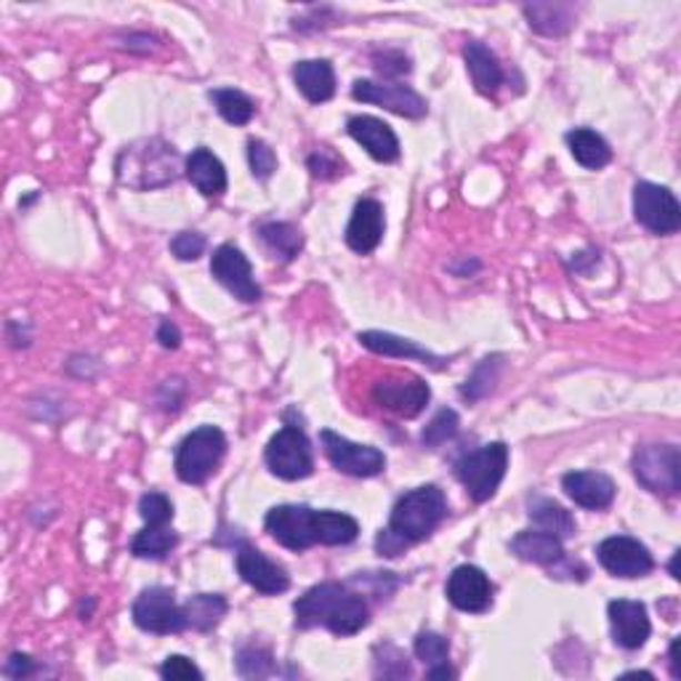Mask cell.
Returning a JSON list of instances; mask_svg holds the SVG:
<instances>
[{"mask_svg": "<svg viewBox=\"0 0 681 681\" xmlns=\"http://www.w3.org/2000/svg\"><path fill=\"white\" fill-rule=\"evenodd\" d=\"M373 67L383 78H402L410 72V59L397 49H383L373 53Z\"/></svg>", "mask_w": 681, "mask_h": 681, "instance_id": "40", "label": "cell"}, {"mask_svg": "<svg viewBox=\"0 0 681 681\" xmlns=\"http://www.w3.org/2000/svg\"><path fill=\"white\" fill-rule=\"evenodd\" d=\"M458 429H461V418H458L455 410L442 408L440 413L431 418L429 427L421 431V442L427 444V448L434 450L448 440H453V437L458 434Z\"/></svg>", "mask_w": 681, "mask_h": 681, "instance_id": "36", "label": "cell"}, {"mask_svg": "<svg viewBox=\"0 0 681 681\" xmlns=\"http://www.w3.org/2000/svg\"><path fill=\"white\" fill-rule=\"evenodd\" d=\"M564 139H568L572 158L583 168H589V171H599V168H604L612 160L610 144L597 131H591V128H572Z\"/></svg>", "mask_w": 681, "mask_h": 681, "instance_id": "30", "label": "cell"}, {"mask_svg": "<svg viewBox=\"0 0 681 681\" xmlns=\"http://www.w3.org/2000/svg\"><path fill=\"white\" fill-rule=\"evenodd\" d=\"M211 274L219 286H224L234 299L242 303H259L261 286L253 278V267L248 256L234 246H219L211 256Z\"/></svg>", "mask_w": 681, "mask_h": 681, "instance_id": "13", "label": "cell"}, {"mask_svg": "<svg viewBox=\"0 0 681 681\" xmlns=\"http://www.w3.org/2000/svg\"><path fill=\"white\" fill-rule=\"evenodd\" d=\"M158 341L163 349H179L181 347V330L177 322L163 320L158 328Z\"/></svg>", "mask_w": 681, "mask_h": 681, "instance_id": "46", "label": "cell"}, {"mask_svg": "<svg viewBox=\"0 0 681 681\" xmlns=\"http://www.w3.org/2000/svg\"><path fill=\"white\" fill-rule=\"evenodd\" d=\"M501 368H503V357L492 354L484 357V360L477 365L471 379L461 387V397L469 402H480L482 397H488L492 389H495L498 379H501Z\"/></svg>", "mask_w": 681, "mask_h": 681, "instance_id": "34", "label": "cell"}, {"mask_svg": "<svg viewBox=\"0 0 681 681\" xmlns=\"http://www.w3.org/2000/svg\"><path fill=\"white\" fill-rule=\"evenodd\" d=\"M118 181L128 190L150 192L173 184L181 177V154L168 141L152 137L123 147L114 163Z\"/></svg>", "mask_w": 681, "mask_h": 681, "instance_id": "2", "label": "cell"}, {"mask_svg": "<svg viewBox=\"0 0 681 681\" xmlns=\"http://www.w3.org/2000/svg\"><path fill=\"white\" fill-rule=\"evenodd\" d=\"M139 517L144 519L147 524H152V528L171 524V519H173L171 498L163 495V492H144L139 501Z\"/></svg>", "mask_w": 681, "mask_h": 681, "instance_id": "38", "label": "cell"}, {"mask_svg": "<svg viewBox=\"0 0 681 681\" xmlns=\"http://www.w3.org/2000/svg\"><path fill=\"white\" fill-rule=\"evenodd\" d=\"M413 652H415V658L421 660V663L429 665V669H431V665L450 663V642L442 637V633L421 631L415 637Z\"/></svg>", "mask_w": 681, "mask_h": 681, "instance_id": "37", "label": "cell"}, {"mask_svg": "<svg viewBox=\"0 0 681 681\" xmlns=\"http://www.w3.org/2000/svg\"><path fill=\"white\" fill-rule=\"evenodd\" d=\"M458 671L450 669V663H442V665H431V669H427V679H455Z\"/></svg>", "mask_w": 681, "mask_h": 681, "instance_id": "47", "label": "cell"}, {"mask_svg": "<svg viewBox=\"0 0 681 681\" xmlns=\"http://www.w3.org/2000/svg\"><path fill=\"white\" fill-rule=\"evenodd\" d=\"M509 469V448L505 442H490L474 453L463 455L455 463V477L474 503H488L501 488Z\"/></svg>", "mask_w": 681, "mask_h": 681, "instance_id": "5", "label": "cell"}, {"mask_svg": "<svg viewBox=\"0 0 681 681\" xmlns=\"http://www.w3.org/2000/svg\"><path fill=\"white\" fill-rule=\"evenodd\" d=\"M511 554L522 559V562L549 568V564L562 562L564 545L562 538L551 535V532L545 530H522L517 532L514 541H511Z\"/></svg>", "mask_w": 681, "mask_h": 681, "instance_id": "26", "label": "cell"}, {"mask_svg": "<svg viewBox=\"0 0 681 681\" xmlns=\"http://www.w3.org/2000/svg\"><path fill=\"white\" fill-rule=\"evenodd\" d=\"M248 163H251L253 177L259 181H267L278 171V154L272 147L261 139H248Z\"/></svg>", "mask_w": 681, "mask_h": 681, "instance_id": "39", "label": "cell"}, {"mask_svg": "<svg viewBox=\"0 0 681 681\" xmlns=\"http://www.w3.org/2000/svg\"><path fill=\"white\" fill-rule=\"evenodd\" d=\"M264 461L274 477L286 482L307 480L314 471L312 442L299 427H286L272 437L264 450Z\"/></svg>", "mask_w": 681, "mask_h": 681, "instance_id": "8", "label": "cell"}, {"mask_svg": "<svg viewBox=\"0 0 681 681\" xmlns=\"http://www.w3.org/2000/svg\"><path fill=\"white\" fill-rule=\"evenodd\" d=\"M227 453V437L219 427H200L190 431L177 448L173 469L184 484H206L219 469Z\"/></svg>", "mask_w": 681, "mask_h": 681, "instance_id": "4", "label": "cell"}, {"mask_svg": "<svg viewBox=\"0 0 681 681\" xmlns=\"http://www.w3.org/2000/svg\"><path fill=\"white\" fill-rule=\"evenodd\" d=\"M429 400V383L423 379H415V375H408V379H404V375H387V379L373 383V402L400 418L421 415Z\"/></svg>", "mask_w": 681, "mask_h": 681, "instance_id": "15", "label": "cell"}, {"mask_svg": "<svg viewBox=\"0 0 681 681\" xmlns=\"http://www.w3.org/2000/svg\"><path fill=\"white\" fill-rule=\"evenodd\" d=\"M357 341L362 343V347L368 349V352L381 354V357H397V360H418L423 362V365L442 370L448 365V360L444 357H437L434 352H429V349L418 347L415 341L402 339V336L397 333H387V330H365V333L357 336Z\"/></svg>", "mask_w": 681, "mask_h": 681, "instance_id": "22", "label": "cell"}, {"mask_svg": "<svg viewBox=\"0 0 681 681\" xmlns=\"http://www.w3.org/2000/svg\"><path fill=\"white\" fill-rule=\"evenodd\" d=\"M160 677L166 681H192L202 679V671L184 655H168L166 663L160 665Z\"/></svg>", "mask_w": 681, "mask_h": 681, "instance_id": "42", "label": "cell"}, {"mask_svg": "<svg viewBox=\"0 0 681 681\" xmlns=\"http://www.w3.org/2000/svg\"><path fill=\"white\" fill-rule=\"evenodd\" d=\"M3 673H6V677H9V679L22 681V679L32 677V673H36V660H32L30 655H24V652H13V655H11L9 660H6Z\"/></svg>", "mask_w": 681, "mask_h": 681, "instance_id": "44", "label": "cell"}, {"mask_svg": "<svg viewBox=\"0 0 681 681\" xmlns=\"http://www.w3.org/2000/svg\"><path fill=\"white\" fill-rule=\"evenodd\" d=\"M307 166H309V171H312V177L314 179H322V181H330V179H336V177H341V168H343V163L339 158H336L333 152L330 150H326V147H322V150H317V152H312L307 158Z\"/></svg>", "mask_w": 681, "mask_h": 681, "instance_id": "41", "label": "cell"}, {"mask_svg": "<svg viewBox=\"0 0 681 681\" xmlns=\"http://www.w3.org/2000/svg\"><path fill=\"white\" fill-rule=\"evenodd\" d=\"M181 612H184L187 629L208 633L227 618L229 604L221 593H198V597H192L190 602L181 604Z\"/></svg>", "mask_w": 681, "mask_h": 681, "instance_id": "28", "label": "cell"}, {"mask_svg": "<svg viewBox=\"0 0 681 681\" xmlns=\"http://www.w3.org/2000/svg\"><path fill=\"white\" fill-rule=\"evenodd\" d=\"M404 549H408V545H404L391 530H381L379 538H375V551H379L381 557L394 559V557L404 554Z\"/></svg>", "mask_w": 681, "mask_h": 681, "instance_id": "45", "label": "cell"}, {"mask_svg": "<svg viewBox=\"0 0 681 681\" xmlns=\"http://www.w3.org/2000/svg\"><path fill=\"white\" fill-rule=\"evenodd\" d=\"M463 59H467V70L474 89L482 97H495L498 89L503 86V67L498 62L495 51H490L480 40H471L467 49H463Z\"/></svg>", "mask_w": 681, "mask_h": 681, "instance_id": "24", "label": "cell"}, {"mask_svg": "<svg viewBox=\"0 0 681 681\" xmlns=\"http://www.w3.org/2000/svg\"><path fill=\"white\" fill-rule=\"evenodd\" d=\"M633 216L647 232L669 238L681 229V206L669 187L639 181L633 187Z\"/></svg>", "mask_w": 681, "mask_h": 681, "instance_id": "9", "label": "cell"}, {"mask_svg": "<svg viewBox=\"0 0 681 681\" xmlns=\"http://www.w3.org/2000/svg\"><path fill=\"white\" fill-rule=\"evenodd\" d=\"M347 131L349 137H352L370 158L379 160V163H394V160H400V139L391 131V126L373 118V114H354V118H349Z\"/></svg>", "mask_w": 681, "mask_h": 681, "instance_id": "20", "label": "cell"}, {"mask_svg": "<svg viewBox=\"0 0 681 681\" xmlns=\"http://www.w3.org/2000/svg\"><path fill=\"white\" fill-rule=\"evenodd\" d=\"M211 101L221 118L232 126H248L256 114V101L238 89H216L211 91Z\"/></svg>", "mask_w": 681, "mask_h": 681, "instance_id": "33", "label": "cell"}, {"mask_svg": "<svg viewBox=\"0 0 681 681\" xmlns=\"http://www.w3.org/2000/svg\"><path fill=\"white\" fill-rule=\"evenodd\" d=\"M259 238L267 251L272 253V259L286 261V264L293 261L303 248L301 229L291 221H267V224L259 227Z\"/></svg>", "mask_w": 681, "mask_h": 681, "instance_id": "29", "label": "cell"}, {"mask_svg": "<svg viewBox=\"0 0 681 681\" xmlns=\"http://www.w3.org/2000/svg\"><path fill=\"white\" fill-rule=\"evenodd\" d=\"M677 650H679V639H673V642H671V650H669V663H671V677H673V679H679V677H681Z\"/></svg>", "mask_w": 681, "mask_h": 681, "instance_id": "48", "label": "cell"}, {"mask_svg": "<svg viewBox=\"0 0 681 681\" xmlns=\"http://www.w3.org/2000/svg\"><path fill=\"white\" fill-rule=\"evenodd\" d=\"M320 442L328 461L333 463V469L341 471V474L357 477V480H370V477H379L383 474V469H387V455H383L379 448L357 444L330 429L320 431Z\"/></svg>", "mask_w": 681, "mask_h": 681, "instance_id": "10", "label": "cell"}, {"mask_svg": "<svg viewBox=\"0 0 681 681\" xmlns=\"http://www.w3.org/2000/svg\"><path fill=\"white\" fill-rule=\"evenodd\" d=\"M607 615H610V629L612 639L623 650H639L647 644L652 633L650 615H647V607L642 602H633V599H615V602L607 604Z\"/></svg>", "mask_w": 681, "mask_h": 681, "instance_id": "18", "label": "cell"}, {"mask_svg": "<svg viewBox=\"0 0 681 681\" xmlns=\"http://www.w3.org/2000/svg\"><path fill=\"white\" fill-rule=\"evenodd\" d=\"M448 517V498L437 484L404 492L389 514V528L404 545L427 541Z\"/></svg>", "mask_w": 681, "mask_h": 681, "instance_id": "3", "label": "cell"}, {"mask_svg": "<svg viewBox=\"0 0 681 681\" xmlns=\"http://www.w3.org/2000/svg\"><path fill=\"white\" fill-rule=\"evenodd\" d=\"M677 564H679V551H677V554H673V559H671V564H669L671 575H673V578H677V581H679V578H681V575H679V568H677Z\"/></svg>", "mask_w": 681, "mask_h": 681, "instance_id": "50", "label": "cell"}, {"mask_svg": "<svg viewBox=\"0 0 681 681\" xmlns=\"http://www.w3.org/2000/svg\"><path fill=\"white\" fill-rule=\"evenodd\" d=\"M597 559L612 578H625V581L650 575L652 568H655L650 549L631 535L604 538L597 545Z\"/></svg>", "mask_w": 681, "mask_h": 681, "instance_id": "12", "label": "cell"}, {"mask_svg": "<svg viewBox=\"0 0 681 681\" xmlns=\"http://www.w3.org/2000/svg\"><path fill=\"white\" fill-rule=\"evenodd\" d=\"M234 562H238L242 581L259 593H264V597H278V593H286L291 589L288 572L282 570L278 562H272L267 554H261L259 549H253V545H240Z\"/></svg>", "mask_w": 681, "mask_h": 681, "instance_id": "17", "label": "cell"}, {"mask_svg": "<svg viewBox=\"0 0 681 681\" xmlns=\"http://www.w3.org/2000/svg\"><path fill=\"white\" fill-rule=\"evenodd\" d=\"M352 97L362 104H375L383 110L400 114V118L421 120L427 118L429 104L421 93H415L404 83H375V80H354Z\"/></svg>", "mask_w": 681, "mask_h": 681, "instance_id": "14", "label": "cell"}, {"mask_svg": "<svg viewBox=\"0 0 681 681\" xmlns=\"http://www.w3.org/2000/svg\"><path fill=\"white\" fill-rule=\"evenodd\" d=\"M187 179L202 198H221L227 192V168L208 147H198L187 158Z\"/></svg>", "mask_w": 681, "mask_h": 681, "instance_id": "23", "label": "cell"}, {"mask_svg": "<svg viewBox=\"0 0 681 681\" xmlns=\"http://www.w3.org/2000/svg\"><path fill=\"white\" fill-rule=\"evenodd\" d=\"M522 11L528 17L530 30L541 32L545 38H559L570 32L578 17V9L572 3H528L522 6Z\"/></svg>", "mask_w": 681, "mask_h": 681, "instance_id": "27", "label": "cell"}, {"mask_svg": "<svg viewBox=\"0 0 681 681\" xmlns=\"http://www.w3.org/2000/svg\"><path fill=\"white\" fill-rule=\"evenodd\" d=\"M448 602L469 615H482L492 607V583L484 570L474 564H461L448 578Z\"/></svg>", "mask_w": 681, "mask_h": 681, "instance_id": "16", "label": "cell"}, {"mask_svg": "<svg viewBox=\"0 0 681 681\" xmlns=\"http://www.w3.org/2000/svg\"><path fill=\"white\" fill-rule=\"evenodd\" d=\"M179 545V535L168 524L152 528L147 524L144 530L137 532L131 541V554L139 559H166Z\"/></svg>", "mask_w": 681, "mask_h": 681, "instance_id": "32", "label": "cell"}, {"mask_svg": "<svg viewBox=\"0 0 681 681\" xmlns=\"http://www.w3.org/2000/svg\"><path fill=\"white\" fill-rule=\"evenodd\" d=\"M637 482L655 495H677L681 490V453L677 444H642L631 458Z\"/></svg>", "mask_w": 681, "mask_h": 681, "instance_id": "7", "label": "cell"}, {"mask_svg": "<svg viewBox=\"0 0 681 681\" xmlns=\"http://www.w3.org/2000/svg\"><path fill=\"white\" fill-rule=\"evenodd\" d=\"M296 629H328L336 637H354L370 623L368 602L343 583L312 585L293 604Z\"/></svg>", "mask_w": 681, "mask_h": 681, "instance_id": "1", "label": "cell"}, {"mask_svg": "<svg viewBox=\"0 0 681 681\" xmlns=\"http://www.w3.org/2000/svg\"><path fill=\"white\" fill-rule=\"evenodd\" d=\"M562 490L568 492L572 503L589 511L610 509L618 492L615 482L602 471H570V474L562 477Z\"/></svg>", "mask_w": 681, "mask_h": 681, "instance_id": "21", "label": "cell"}, {"mask_svg": "<svg viewBox=\"0 0 681 681\" xmlns=\"http://www.w3.org/2000/svg\"><path fill=\"white\" fill-rule=\"evenodd\" d=\"M322 511L303 503H282L267 511L264 528L280 545L291 551H307L320 543Z\"/></svg>", "mask_w": 681, "mask_h": 681, "instance_id": "6", "label": "cell"}, {"mask_svg": "<svg viewBox=\"0 0 681 681\" xmlns=\"http://www.w3.org/2000/svg\"><path fill=\"white\" fill-rule=\"evenodd\" d=\"M633 677H642V679H655L650 671H629L623 673V679H633Z\"/></svg>", "mask_w": 681, "mask_h": 681, "instance_id": "49", "label": "cell"}, {"mask_svg": "<svg viewBox=\"0 0 681 681\" xmlns=\"http://www.w3.org/2000/svg\"><path fill=\"white\" fill-rule=\"evenodd\" d=\"M202 251H206V238L200 232H179L171 240V253L179 261H198Z\"/></svg>", "mask_w": 681, "mask_h": 681, "instance_id": "43", "label": "cell"}, {"mask_svg": "<svg viewBox=\"0 0 681 681\" xmlns=\"http://www.w3.org/2000/svg\"><path fill=\"white\" fill-rule=\"evenodd\" d=\"M131 618L137 629L158 633V637H171V633L187 631L184 612L177 604V597H173L171 589H163V585H152V589L141 591L131 607Z\"/></svg>", "mask_w": 681, "mask_h": 681, "instance_id": "11", "label": "cell"}, {"mask_svg": "<svg viewBox=\"0 0 681 681\" xmlns=\"http://www.w3.org/2000/svg\"><path fill=\"white\" fill-rule=\"evenodd\" d=\"M528 514L538 528L551 532V535L557 538H572L578 530L575 519H572L570 511L564 509V505H559L557 501H551V498H541V495L530 498Z\"/></svg>", "mask_w": 681, "mask_h": 681, "instance_id": "31", "label": "cell"}, {"mask_svg": "<svg viewBox=\"0 0 681 681\" xmlns=\"http://www.w3.org/2000/svg\"><path fill=\"white\" fill-rule=\"evenodd\" d=\"M238 673L242 679H267L278 673V663H274V655L267 650V647L259 644H248L238 650Z\"/></svg>", "mask_w": 681, "mask_h": 681, "instance_id": "35", "label": "cell"}, {"mask_svg": "<svg viewBox=\"0 0 681 681\" xmlns=\"http://www.w3.org/2000/svg\"><path fill=\"white\" fill-rule=\"evenodd\" d=\"M293 83L312 104L330 101L336 93V72L328 59H303L293 67Z\"/></svg>", "mask_w": 681, "mask_h": 681, "instance_id": "25", "label": "cell"}, {"mask_svg": "<svg viewBox=\"0 0 681 681\" xmlns=\"http://www.w3.org/2000/svg\"><path fill=\"white\" fill-rule=\"evenodd\" d=\"M383 229H387V216H383L381 202L373 198H362L354 206V213L352 219H349L343 240H347V246L352 248L354 253L368 256L381 246Z\"/></svg>", "mask_w": 681, "mask_h": 681, "instance_id": "19", "label": "cell"}]
</instances>
